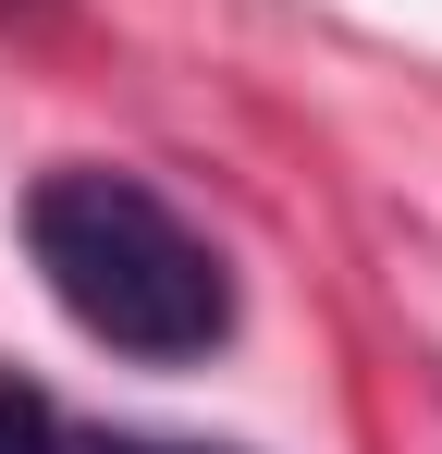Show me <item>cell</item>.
Segmentation results:
<instances>
[{
    "instance_id": "obj_2",
    "label": "cell",
    "mask_w": 442,
    "mask_h": 454,
    "mask_svg": "<svg viewBox=\"0 0 442 454\" xmlns=\"http://www.w3.org/2000/svg\"><path fill=\"white\" fill-rule=\"evenodd\" d=\"M0 454H74L62 405H50V393H37L25 369H0Z\"/></svg>"
},
{
    "instance_id": "obj_1",
    "label": "cell",
    "mask_w": 442,
    "mask_h": 454,
    "mask_svg": "<svg viewBox=\"0 0 442 454\" xmlns=\"http://www.w3.org/2000/svg\"><path fill=\"white\" fill-rule=\"evenodd\" d=\"M25 258L74 332L123 369H197L233 344V258L147 172L62 160L25 184Z\"/></svg>"
},
{
    "instance_id": "obj_3",
    "label": "cell",
    "mask_w": 442,
    "mask_h": 454,
    "mask_svg": "<svg viewBox=\"0 0 442 454\" xmlns=\"http://www.w3.org/2000/svg\"><path fill=\"white\" fill-rule=\"evenodd\" d=\"M86 454H221V442H147V430H99Z\"/></svg>"
}]
</instances>
